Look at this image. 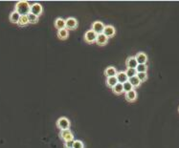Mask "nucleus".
Returning a JSON list of instances; mask_svg holds the SVG:
<instances>
[{
    "label": "nucleus",
    "mask_w": 179,
    "mask_h": 148,
    "mask_svg": "<svg viewBox=\"0 0 179 148\" xmlns=\"http://www.w3.org/2000/svg\"><path fill=\"white\" fill-rule=\"evenodd\" d=\"M31 5L27 1H18L15 6V11L20 15H27L30 12Z\"/></svg>",
    "instance_id": "nucleus-1"
},
{
    "label": "nucleus",
    "mask_w": 179,
    "mask_h": 148,
    "mask_svg": "<svg viewBox=\"0 0 179 148\" xmlns=\"http://www.w3.org/2000/svg\"><path fill=\"white\" fill-rule=\"evenodd\" d=\"M57 127L60 130H65V129L70 128V120L65 117H61L57 120Z\"/></svg>",
    "instance_id": "nucleus-2"
},
{
    "label": "nucleus",
    "mask_w": 179,
    "mask_h": 148,
    "mask_svg": "<svg viewBox=\"0 0 179 148\" xmlns=\"http://www.w3.org/2000/svg\"><path fill=\"white\" fill-rule=\"evenodd\" d=\"M79 26L78 20L75 17H68L65 19V29L66 30H76Z\"/></svg>",
    "instance_id": "nucleus-3"
},
{
    "label": "nucleus",
    "mask_w": 179,
    "mask_h": 148,
    "mask_svg": "<svg viewBox=\"0 0 179 148\" xmlns=\"http://www.w3.org/2000/svg\"><path fill=\"white\" fill-rule=\"evenodd\" d=\"M30 12L39 17V15H41L42 12H43V7H42L41 4H39V3H38V2H36V3H34L33 5H31Z\"/></svg>",
    "instance_id": "nucleus-4"
},
{
    "label": "nucleus",
    "mask_w": 179,
    "mask_h": 148,
    "mask_svg": "<svg viewBox=\"0 0 179 148\" xmlns=\"http://www.w3.org/2000/svg\"><path fill=\"white\" fill-rule=\"evenodd\" d=\"M104 24L102 21H95L92 23L91 26V30L96 33V35H100V33H102L104 29Z\"/></svg>",
    "instance_id": "nucleus-5"
},
{
    "label": "nucleus",
    "mask_w": 179,
    "mask_h": 148,
    "mask_svg": "<svg viewBox=\"0 0 179 148\" xmlns=\"http://www.w3.org/2000/svg\"><path fill=\"white\" fill-rule=\"evenodd\" d=\"M59 137L63 139V141H74V135L71 132L70 129H65V130H60Z\"/></svg>",
    "instance_id": "nucleus-6"
},
{
    "label": "nucleus",
    "mask_w": 179,
    "mask_h": 148,
    "mask_svg": "<svg viewBox=\"0 0 179 148\" xmlns=\"http://www.w3.org/2000/svg\"><path fill=\"white\" fill-rule=\"evenodd\" d=\"M96 37L97 35L92 30H88L87 32L84 33V40H85V42H87L89 44L94 43L96 41Z\"/></svg>",
    "instance_id": "nucleus-7"
},
{
    "label": "nucleus",
    "mask_w": 179,
    "mask_h": 148,
    "mask_svg": "<svg viewBox=\"0 0 179 148\" xmlns=\"http://www.w3.org/2000/svg\"><path fill=\"white\" fill-rule=\"evenodd\" d=\"M134 58H135L138 64H147V56L144 53V52H139V53H137L135 56H134Z\"/></svg>",
    "instance_id": "nucleus-8"
},
{
    "label": "nucleus",
    "mask_w": 179,
    "mask_h": 148,
    "mask_svg": "<svg viewBox=\"0 0 179 148\" xmlns=\"http://www.w3.org/2000/svg\"><path fill=\"white\" fill-rule=\"evenodd\" d=\"M102 33H104V35L106 36L107 38L114 36L115 33H116V30H115L114 26H112V25L104 26V32H102Z\"/></svg>",
    "instance_id": "nucleus-9"
},
{
    "label": "nucleus",
    "mask_w": 179,
    "mask_h": 148,
    "mask_svg": "<svg viewBox=\"0 0 179 148\" xmlns=\"http://www.w3.org/2000/svg\"><path fill=\"white\" fill-rule=\"evenodd\" d=\"M117 73H118V71L116 70V68H115L114 66H108V67H106V68L104 69V76L106 77H116Z\"/></svg>",
    "instance_id": "nucleus-10"
},
{
    "label": "nucleus",
    "mask_w": 179,
    "mask_h": 148,
    "mask_svg": "<svg viewBox=\"0 0 179 148\" xmlns=\"http://www.w3.org/2000/svg\"><path fill=\"white\" fill-rule=\"evenodd\" d=\"M95 42L100 46H104L105 44L108 42V38H107L104 33H100V35H97L96 41H95Z\"/></svg>",
    "instance_id": "nucleus-11"
},
{
    "label": "nucleus",
    "mask_w": 179,
    "mask_h": 148,
    "mask_svg": "<svg viewBox=\"0 0 179 148\" xmlns=\"http://www.w3.org/2000/svg\"><path fill=\"white\" fill-rule=\"evenodd\" d=\"M116 79H117V80H118V83H121V84H124V83L126 82L128 80V77L125 75V71L118 72L117 75H116Z\"/></svg>",
    "instance_id": "nucleus-12"
},
{
    "label": "nucleus",
    "mask_w": 179,
    "mask_h": 148,
    "mask_svg": "<svg viewBox=\"0 0 179 148\" xmlns=\"http://www.w3.org/2000/svg\"><path fill=\"white\" fill-rule=\"evenodd\" d=\"M137 65H138V63H137L136 59L134 56H129V58H126L125 60V66L126 68H133V69H136Z\"/></svg>",
    "instance_id": "nucleus-13"
},
{
    "label": "nucleus",
    "mask_w": 179,
    "mask_h": 148,
    "mask_svg": "<svg viewBox=\"0 0 179 148\" xmlns=\"http://www.w3.org/2000/svg\"><path fill=\"white\" fill-rule=\"evenodd\" d=\"M125 100L128 102H134L137 100V92L135 90H131L129 92L125 93Z\"/></svg>",
    "instance_id": "nucleus-14"
},
{
    "label": "nucleus",
    "mask_w": 179,
    "mask_h": 148,
    "mask_svg": "<svg viewBox=\"0 0 179 148\" xmlns=\"http://www.w3.org/2000/svg\"><path fill=\"white\" fill-rule=\"evenodd\" d=\"M55 28L59 31L61 29H65V19H63L61 17H57L55 20Z\"/></svg>",
    "instance_id": "nucleus-15"
},
{
    "label": "nucleus",
    "mask_w": 179,
    "mask_h": 148,
    "mask_svg": "<svg viewBox=\"0 0 179 148\" xmlns=\"http://www.w3.org/2000/svg\"><path fill=\"white\" fill-rule=\"evenodd\" d=\"M68 35H69V31L66 29H61L57 31V37L61 40H65L68 38Z\"/></svg>",
    "instance_id": "nucleus-16"
},
{
    "label": "nucleus",
    "mask_w": 179,
    "mask_h": 148,
    "mask_svg": "<svg viewBox=\"0 0 179 148\" xmlns=\"http://www.w3.org/2000/svg\"><path fill=\"white\" fill-rule=\"evenodd\" d=\"M105 82H106L107 86L112 89V88L118 83V80H117V79H116V77H106Z\"/></svg>",
    "instance_id": "nucleus-17"
},
{
    "label": "nucleus",
    "mask_w": 179,
    "mask_h": 148,
    "mask_svg": "<svg viewBox=\"0 0 179 148\" xmlns=\"http://www.w3.org/2000/svg\"><path fill=\"white\" fill-rule=\"evenodd\" d=\"M112 91L113 93H114L115 95H122L124 93V89H123V84H121V83H117V84L115 85L114 87L112 88Z\"/></svg>",
    "instance_id": "nucleus-18"
},
{
    "label": "nucleus",
    "mask_w": 179,
    "mask_h": 148,
    "mask_svg": "<svg viewBox=\"0 0 179 148\" xmlns=\"http://www.w3.org/2000/svg\"><path fill=\"white\" fill-rule=\"evenodd\" d=\"M128 82H129L130 84L132 85L133 88L139 87L141 85V81L138 79V77H137L136 76L135 77H129V79H128Z\"/></svg>",
    "instance_id": "nucleus-19"
},
{
    "label": "nucleus",
    "mask_w": 179,
    "mask_h": 148,
    "mask_svg": "<svg viewBox=\"0 0 179 148\" xmlns=\"http://www.w3.org/2000/svg\"><path fill=\"white\" fill-rule=\"evenodd\" d=\"M17 24H18V26H20V27H24V26H27L29 24V20H28L27 15H20L19 20H18Z\"/></svg>",
    "instance_id": "nucleus-20"
},
{
    "label": "nucleus",
    "mask_w": 179,
    "mask_h": 148,
    "mask_svg": "<svg viewBox=\"0 0 179 148\" xmlns=\"http://www.w3.org/2000/svg\"><path fill=\"white\" fill-rule=\"evenodd\" d=\"M19 17H20V14H18V12H17L15 11L12 12L10 14V21L13 22V23H17L18 20H19Z\"/></svg>",
    "instance_id": "nucleus-21"
},
{
    "label": "nucleus",
    "mask_w": 179,
    "mask_h": 148,
    "mask_svg": "<svg viewBox=\"0 0 179 148\" xmlns=\"http://www.w3.org/2000/svg\"><path fill=\"white\" fill-rule=\"evenodd\" d=\"M27 17H28V20H29V24H36V23L38 22V16L31 14V12H29V14H27Z\"/></svg>",
    "instance_id": "nucleus-22"
},
{
    "label": "nucleus",
    "mask_w": 179,
    "mask_h": 148,
    "mask_svg": "<svg viewBox=\"0 0 179 148\" xmlns=\"http://www.w3.org/2000/svg\"><path fill=\"white\" fill-rule=\"evenodd\" d=\"M147 64H138L136 67V72L137 73H147Z\"/></svg>",
    "instance_id": "nucleus-23"
},
{
    "label": "nucleus",
    "mask_w": 179,
    "mask_h": 148,
    "mask_svg": "<svg viewBox=\"0 0 179 148\" xmlns=\"http://www.w3.org/2000/svg\"><path fill=\"white\" fill-rule=\"evenodd\" d=\"M125 73L126 76H127L128 79H129V77H135L137 75L136 69H133V68H126Z\"/></svg>",
    "instance_id": "nucleus-24"
},
{
    "label": "nucleus",
    "mask_w": 179,
    "mask_h": 148,
    "mask_svg": "<svg viewBox=\"0 0 179 148\" xmlns=\"http://www.w3.org/2000/svg\"><path fill=\"white\" fill-rule=\"evenodd\" d=\"M136 77H138V79L140 80L141 83L145 82L147 79V73H137Z\"/></svg>",
    "instance_id": "nucleus-25"
},
{
    "label": "nucleus",
    "mask_w": 179,
    "mask_h": 148,
    "mask_svg": "<svg viewBox=\"0 0 179 148\" xmlns=\"http://www.w3.org/2000/svg\"><path fill=\"white\" fill-rule=\"evenodd\" d=\"M123 89H124V93H127V92H129V91L133 90L134 88L132 87V85H131L127 80V81L123 84Z\"/></svg>",
    "instance_id": "nucleus-26"
},
{
    "label": "nucleus",
    "mask_w": 179,
    "mask_h": 148,
    "mask_svg": "<svg viewBox=\"0 0 179 148\" xmlns=\"http://www.w3.org/2000/svg\"><path fill=\"white\" fill-rule=\"evenodd\" d=\"M73 148H84V144L80 139H76V141H74Z\"/></svg>",
    "instance_id": "nucleus-27"
},
{
    "label": "nucleus",
    "mask_w": 179,
    "mask_h": 148,
    "mask_svg": "<svg viewBox=\"0 0 179 148\" xmlns=\"http://www.w3.org/2000/svg\"><path fill=\"white\" fill-rule=\"evenodd\" d=\"M74 141H64V148H73Z\"/></svg>",
    "instance_id": "nucleus-28"
},
{
    "label": "nucleus",
    "mask_w": 179,
    "mask_h": 148,
    "mask_svg": "<svg viewBox=\"0 0 179 148\" xmlns=\"http://www.w3.org/2000/svg\"><path fill=\"white\" fill-rule=\"evenodd\" d=\"M178 112H179V108H178Z\"/></svg>",
    "instance_id": "nucleus-29"
}]
</instances>
